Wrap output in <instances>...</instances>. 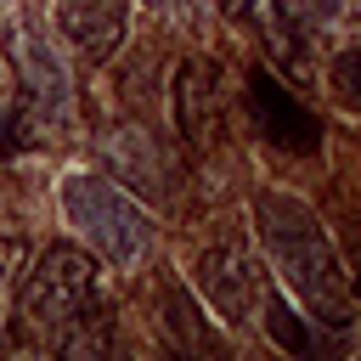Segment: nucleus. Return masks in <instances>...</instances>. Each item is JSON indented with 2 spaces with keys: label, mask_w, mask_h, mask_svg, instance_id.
I'll use <instances>...</instances> for the list:
<instances>
[{
  "label": "nucleus",
  "mask_w": 361,
  "mask_h": 361,
  "mask_svg": "<svg viewBox=\"0 0 361 361\" xmlns=\"http://www.w3.org/2000/svg\"><path fill=\"white\" fill-rule=\"evenodd\" d=\"M62 209L68 220L90 237V248L113 265H135L152 243V220L147 209H135V197H124L118 186L96 180V175H73L62 180Z\"/></svg>",
  "instance_id": "nucleus-3"
},
{
  "label": "nucleus",
  "mask_w": 361,
  "mask_h": 361,
  "mask_svg": "<svg viewBox=\"0 0 361 361\" xmlns=\"http://www.w3.org/2000/svg\"><path fill=\"white\" fill-rule=\"evenodd\" d=\"M254 299H259V316H265L271 344H282L288 355H305V350H310V333L299 327V316L288 310V299H282L276 288H265V282H259V293H254Z\"/></svg>",
  "instance_id": "nucleus-10"
},
{
  "label": "nucleus",
  "mask_w": 361,
  "mask_h": 361,
  "mask_svg": "<svg viewBox=\"0 0 361 361\" xmlns=\"http://www.w3.org/2000/svg\"><path fill=\"white\" fill-rule=\"evenodd\" d=\"M17 259H23V248L17 243H0V327H6V288L17 276Z\"/></svg>",
  "instance_id": "nucleus-14"
},
{
  "label": "nucleus",
  "mask_w": 361,
  "mask_h": 361,
  "mask_svg": "<svg viewBox=\"0 0 361 361\" xmlns=\"http://www.w3.org/2000/svg\"><path fill=\"white\" fill-rule=\"evenodd\" d=\"M96 305V265L90 254H79L73 243H51L34 271L23 276L17 293V316H23V338L28 344H62V333Z\"/></svg>",
  "instance_id": "nucleus-2"
},
{
  "label": "nucleus",
  "mask_w": 361,
  "mask_h": 361,
  "mask_svg": "<svg viewBox=\"0 0 361 361\" xmlns=\"http://www.w3.org/2000/svg\"><path fill=\"white\" fill-rule=\"evenodd\" d=\"M248 102H254L259 130H265L282 152H316V147H322V124L293 102V90H288L276 73L254 68V73H248Z\"/></svg>",
  "instance_id": "nucleus-5"
},
{
  "label": "nucleus",
  "mask_w": 361,
  "mask_h": 361,
  "mask_svg": "<svg viewBox=\"0 0 361 361\" xmlns=\"http://www.w3.org/2000/svg\"><path fill=\"white\" fill-rule=\"evenodd\" d=\"M56 17L90 62H107L124 39V0H56Z\"/></svg>",
  "instance_id": "nucleus-7"
},
{
  "label": "nucleus",
  "mask_w": 361,
  "mask_h": 361,
  "mask_svg": "<svg viewBox=\"0 0 361 361\" xmlns=\"http://www.w3.org/2000/svg\"><path fill=\"white\" fill-rule=\"evenodd\" d=\"M11 56H17V68H23V79H28V90L56 113L62 102H68V79H62V68H56V56L28 34V28H17L11 34Z\"/></svg>",
  "instance_id": "nucleus-8"
},
{
  "label": "nucleus",
  "mask_w": 361,
  "mask_h": 361,
  "mask_svg": "<svg viewBox=\"0 0 361 361\" xmlns=\"http://www.w3.org/2000/svg\"><path fill=\"white\" fill-rule=\"evenodd\" d=\"M23 141H28V135H23V124H17V107L0 102V158H17Z\"/></svg>",
  "instance_id": "nucleus-13"
},
{
  "label": "nucleus",
  "mask_w": 361,
  "mask_h": 361,
  "mask_svg": "<svg viewBox=\"0 0 361 361\" xmlns=\"http://www.w3.org/2000/svg\"><path fill=\"white\" fill-rule=\"evenodd\" d=\"M164 322H169V333H175V338H192V344H209V333L197 327V310H192V299H186V293H180L175 282L164 288Z\"/></svg>",
  "instance_id": "nucleus-11"
},
{
  "label": "nucleus",
  "mask_w": 361,
  "mask_h": 361,
  "mask_svg": "<svg viewBox=\"0 0 361 361\" xmlns=\"http://www.w3.org/2000/svg\"><path fill=\"white\" fill-rule=\"evenodd\" d=\"M197 276H203V293L214 299V310H220L226 322L248 316V305H254V293H259V271H254L231 243H226V248H209L203 265H197Z\"/></svg>",
  "instance_id": "nucleus-6"
},
{
  "label": "nucleus",
  "mask_w": 361,
  "mask_h": 361,
  "mask_svg": "<svg viewBox=\"0 0 361 361\" xmlns=\"http://www.w3.org/2000/svg\"><path fill=\"white\" fill-rule=\"evenodd\" d=\"M175 130L186 147L209 152L226 135V96H220V68L203 56H186L175 68Z\"/></svg>",
  "instance_id": "nucleus-4"
},
{
  "label": "nucleus",
  "mask_w": 361,
  "mask_h": 361,
  "mask_svg": "<svg viewBox=\"0 0 361 361\" xmlns=\"http://www.w3.org/2000/svg\"><path fill=\"white\" fill-rule=\"evenodd\" d=\"M333 90H338L350 107H361V51H344V56L333 62Z\"/></svg>",
  "instance_id": "nucleus-12"
},
{
  "label": "nucleus",
  "mask_w": 361,
  "mask_h": 361,
  "mask_svg": "<svg viewBox=\"0 0 361 361\" xmlns=\"http://www.w3.org/2000/svg\"><path fill=\"white\" fill-rule=\"evenodd\" d=\"M237 11L254 23V34L271 45V56H276L282 68H305V51H299V28L288 23L282 0H237Z\"/></svg>",
  "instance_id": "nucleus-9"
},
{
  "label": "nucleus",
  "mask_w": 361,
  "mask_h": 361,
  "mask_svg": "<svg viewBox=\"0 0 361 361\" xmlns=\"http://www.w3.org/2000/svg\"><path fill=\"white\" fill-rule=\"evenodd\" d=\"M254 226H259L276 271L288 276V288L327 327H350V282L338 271V254H333L322 220L299 197H288V192H259L254 197Z\"/></svg>",
  "instance_id": "nucleus-1"
},
{
  "label": "nucleus",
  "mask_w": 361,
  "mask_h": 361,
  "mask_svg": "<svg viewBox=\"0 0 361 361\" xmlns=\"http://www.w3.org/2000/svg\"><path fill=\"white\" fill-rule=\"evenodd\" d=\"M350 259H355V271H350V293L361 299V226H355V243H350Z\"/></svg>",
  "instance_id": "nucleus-16"
},
{
  "label": "nucleus",
  "mask_w": 361,
  "mask_h": 361,
  "mask_svg": "<svg viewBox=\"0 0 361 361\" xmlns=\"http://www.w3.org/2000/svg\"><path fill=\"white\" fill-rule=\"evenodd\" d=\"M288 6H293L305 23H333V17H338V0H288Z\"/></svg>",
  "instance_id": "nucleus-15"
}]
</instances>
